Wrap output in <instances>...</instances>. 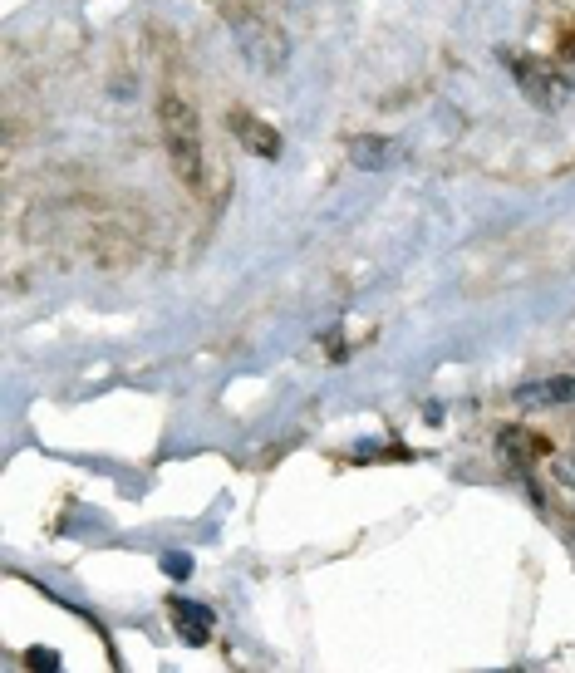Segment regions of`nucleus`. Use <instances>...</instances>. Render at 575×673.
Here are the masks:
<instances>
[{
  "label": "nucleus",
  "mask_w": 575,
  "mask_h": 673,
  "mask_svg": "<svg viewBox=\"0 0 575 673\" xmlns=\"http://www.w3.org/2000/svg\"><path fill=\"white\" fill-rule=\"evenodd\" d=\"M158 133H163V148H168V163L182 182H197L202 177V128H197V109L177 94L158 99Z\"/></svg>",
  "instance_id": "obj_1"
},
{
  "label": "nucleus",
  "mask_w": 575,
  "mask_h": 673,
  "mask_svg": "<svg viewBox=\"0 0 575 673\" xmlns=\"http://www.w3.org/2000/svg\"><path fill=\"white\" fill-rule=\"evenodd\" d=\"M222 15L231 20V30H236V45H241V55L251 59L261 74H281L290 59V40L286 30L271 20V15H261V10H246V5H222Z\"/></svg>",
  "instance_id": "obj_2"
},
{
  "label": "nucleus",
  "mask_w": 575,
  "mask_h": 673,
  "mask_svg": "<svg viewBox=\"0 0 575 673\" xmlns=\"http://www.w3.org/2000/svg\"><path fill=\"white\" fill-rule=\"evenodd\" d=\"M502 59L512 64L521 94H526L536 109H561V104L571 99V79H561L546 59H531V55H502Z\"/></svg>",
  "instance_id": "obj_3"
},
{
  "label": "nucleus",
  "mask_w": 575,
  "mask_h": 673,
  "mask_svg": "<svg viewBox=\"0 0 575 673\" xmlns=\"http://www.w3.org/2000/svg\"><path fill=\"white\" fill-rule=\"evenodd\" d=\"M227 128L241 138V148L246 153H256V158H266V163H276L281 153H286V143H281V133L271 128V123H261V118H251V113H231L227 118Z\"/></svg>",
  "instance_id": "obj_4"
},
{
  "label": "nucleus",
  "mask_w": 575,
  "mask_h": 673,
  "mask_svg": "<svg viewBox=\"0 0 575 673\" xmlns=\"http://www.w3.org/2000/svg\"><path fill=\"white\" fill-rule=\"evenodd\" d=\"M349 163L364 172H384L389 163H399V143L379 138V133H354L349 138Z\"/></svg>",
  "instance_id": "obj_5"
},
{
  "label": "nucleus",
  "mask_w": 575,
  "mask_h": 673,
  "mask_svg": "<svg viewBox=\"0 0 575 673\" xmlns=\"http://www.w3.org/2000/svg\"><path fill=\"white\" fill-rule=\"evenodd\" d=\"M168 615L177 619V634H182L187 644H207V634H212V624H217V615H212L207 605L182 600V595H173V600H168Z\"/></svg>",
  "instance_id": "obj_6"
},
{
  "label": "nucleus",
  "mask_w": 575,
  "mask_h": 673,
  "mask_svg": "<svg viewBox=\"0 0 575 673\" xmlns=\"http://www.w3.org/2000/svg\"><path fill=\"white\" fill-rule=\"evenodd\" d=\"M517 403H575V379H546V384H526L517 393Z\"/></svg>",
  "instance_id": "obj_7"
},
{
  "label": "nucleus",
  "mask_w": 575,
  "mask_h": 673,
  "mask_svg": "<svg viewBox=\"0 0 575 673\" xmlns=\"http://www.w3.org/2000/svg\"><path fill=\"white\" fill-rule=\"evenodd\" d=\"M497 448H502V457H512V462H526V457H541L546 443L541 438H526V428H507Z\"/></svg>",
  "instance_id": "obj_8"
},
{
  "label": "nucleus",
  "mask_w": 575,
  "mask_h": 673,
  "mask_svg": "<svg viewBox=\"0 0 575 673\" xmlns=\"http://www.w3.org/2000/svg\"><path fill=\"white\" fill-rule=\"evenodd\" d=\"M25 659H30V669H35V664H40V669H59V654H55V649H30Z\"/></svg>",
  "instance_id": "obj_9"
},
{
  "label": "nucleus",
  "mask_w": 575,
  "mask_h": 673,
  "mask_svg": "<svg viewBox=\"0 0 575 673\" xmlns=\"http://www.w3.org/2000/svg\"><path fill=\"white\" fill-rule=\"evenodd\" d=\"M163 565H168V575H187V561H182V556H168Z\"/></svg>",
  "instance_id": "obj_10"
},
{
  "label": "nucleus",
  "mask_w": 575,
  "mask_h": 673,
  "mask_svg": "<svg viewBox=\"0 0 575 673\" xmlns=\"http://www.w3.org/2000/svg\"><path fill=\"white\" fill-rule=\"evenodd\" d=\"M561 50H566V59L575 64V35H566V45H561Z\"/></svg>",
  "instance_id": "obj_11"
}]
</instances>
